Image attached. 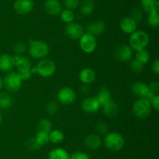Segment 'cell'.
<instances>
[{"label":"cell","instance_id":"5bb4252c","mask_svg":"<svg viewBox=\"0 0 159 159\" xmlns=\"http://www.w3.org/2000/svg\"><path fill=\"white\" fill-rule=\"evenodd\" d=\"M13 59L14 65L16 67L17 72H18V73L29 71V70H31L32 64H31L30 60L27 57L14 55Z\"/></svg>","mask_w":159,"mask_h":159},{"label":"cell","instance_id":"7402d4cb","mask_svg":"<svg viewBox=\"0 0 159 159\" xmlns=\"http://www.w3.org/2000/svg\"><path fill=\"white\" fill-rule=\"evenodd\" d=\"M141 5L143 10L148 13L158 12L159 11V2L158 0H141Z\"/></svg>","mask_w":159,"mask_h":159},{"label":"cell","instance_id":"7bdbcfd3","mask_svg":"<svg viewBox=\"0 0 159 159\" xmlns=\"http://www.w3.org/2000/svg\"><path fill=\"white\" fill-rule=\"evenodd\" d=\"M18 73V72H17ZM19 75L21 77L22 80H29L31 77H32V72H31V70H29V71H26V72H22V73H18Z\"/></svg>","mask_w":159,"mask_h":159},{"label":"cell","instance_id":"6da1fadb","mask_svg":"<svg viewBox=\"0 0 159 159\" xmlns=\"http://www.w3.org/2000/svg\"><path fill=\"white\" fill-rule=\"evenodd\" d=\"M150 38L147 32L142 30H136L134 32L130 34L129 37V46L133 51H140L145 49L148 45Z\"/></svg>","mask_w":159,"mask_h":159},{"label":"cell","instance_id":"f6af8a7d","mask_svg":"<svg viewBox=\"0 0 159 159\" xmlns=\"http://www.w3.org/2000/svg\"><path fill=\"white\" fill-rule=\"evenodd\" d=\"M89 90H90L89 84H82V87H81V90H82V93H84V94L89 93Z\"/></svg>","mask_w":159,"mask_h":159},{"label":"cell","instance_id":"ee69618b","mask_svg":"<svg viewBox=\"0 0 159 159\" xmlns=\"http://www.w3.org/2000/svg\"><path fill=\"white\" fill-rule=\"evenodd\" d=\"M152 70L155 75L159 74V60L158 59H155L153 63H152Z\"/></svg>","mask_w":159,"mask_h":159},{"label":"cell","instance_id":"277c9868","mask_svg":"<svg viewBox=\"0 0 159 159\" xmlns=\"http://www.w3.org/2000/svg\"><path fill=\"white\" fill-rule=\"evenodd\" d=\"M125 140L122 134L117 132H110L104 137V144L112 151H119L124 147Z\"/></svg>","mask_w":159,"mask_h":159},{"label":"cell","instance_id":"7a4b0ae2","mask_svg":"<svg viewBox=\"0 0 159 159\" xmlns=\"http://www.w3.org/2000/svg\"><path fill=\"white\" fill-rule=\"evenodd\" d=\"M56 65L53 60L48 58H44L39 61L35 66L31 67L32 73H37L41 77H50L55 73Z\"/></svg>","mask_w":159,"mask_h":159},{"label":"cell","instance_id":"f35d334b","mask_svg":"<svg viewBox=\"0 0 159 159\" xmlns=\"http://www.w3.org/2000/svg\"><path fill=\"white\" fill-rule=\"evenodd\" d=\"M79 3H80V0H64V4L66 9H71V10L76 9Z\"/></svg>","mask_w":159,"mask_h":159},{"label":"cell","instance_id":"8fae6325","mask_svg":"<svg viewBox=\"0 0 159 159\" xmlns=\"http://www.w3.org/2000/svg\"><path fill=\"white\" fill-rule=\"evenodd\" d=\"M131 90L134 94H135L139 98H147V99L151 100L155 95V94L149 90L148 84H146L145 83L140 82V81L135 82L132 84Z\"/></svg>","mask_w":159,"mask_h":159},{"label":"cell","instance_id":"7dc6e473","mask_svg":"<svg viewBox=\"0 0 159 159\" xmlns=\"http://www.w3.org/2000/svg\"><path fill=\"white\" fill-rule=\"evenodd\" d=\"M1 123H2V115L1 114H0V124H1Z\"/></svg>","mask_w":159,"mask_h":159},{"label":"cell","instance_id":"e0dca14e","mask_svg":"<svg viewBox=\"0 0 159 159\" xmlns=\"http://www.w3.org/2000/svg\"><path fill=\"white\" fill-rule=\"evenodd\" d=\"M138 24L131 17H124L120 22V28L124 33L130 34L137 30Z\"/></svg>","mask_w":159,"mask_h":159},{"label":"cell","instance_id":"9a60e30c","mask_svg":"<svg viewBox=\"0 0 159 159\" xmlns=\"http://www.w3.org/2000/svg\"><path fill=\"white\" fill-rule=\"evenodd\" d=\"M102 140L97 133H89L84 139V144L90 150H97L101 147Z\"/></svg>","mask_w":159,"mask_h":159},{"label":"cell","instance_id":"bcb514c9","mask_svg":"<svg viewBox=\"0 0 159 159\" xmlns=\"http://www.w3.org/2000/svg\"><path fill=\"white\" fill-rule=\"evenodd\" d=\"M2 87H3V80L0 77V90H2Z\"/></svg>","mask_w":159,"mask_h":159},{"label":"cell","instance_id":"5b68a950","mask_svg":"<svg viewBox=\"0 0 159 159\" xmlns=\"http://www.w3.org/2000/svg\"><path fill=\"white\" fill-rule=\"evenodd\" d=\"M152 107L151 104L150 100L147 98H138L133 104L132 111L136 117L138 118H148L152 113Z\"/></svg>","mask_w":159,"mask_h":159},{"label":"cell","instance_id":"8992f818","mask_svg":"<svg viewBox=\"0 0 159 159\" xmlns=\"http://www.w3.org/2000/svg\"><path fill=\"white\" fill-rule=\"evenodd\" d=\"M21 77L17 72H9L3 80V86L9 92H16L22 86Z\"/></svg>","mask_w":159,"mask_h":159},{"label":"cell","instance_id":"ab89813d","mask_svg":"<svg viewBox=\"0 0 159 159\" xmlns=\"http://www.w3.org/2000/svg\"><path fill=\"white\" fill-rule=\"evenodd\" d=\"M70 159H89L88 154L82 151H75L70 156Z\"/></svg>","mask_w":159,"mask_h":159},{"label":"cell","instance_id":"4dcf8cb0","mask_svg":"<svg viewBox=\"0 0 159 159\" xmlns=\"http://www.w3.org/2000/svg\"><path fill=\"white\" fill-rule=\"evenodd\" d=\"M34 138L40 147L44 146L49 142V133L42 132V131H38Z\"/></svg>","mask_w":159,"mask_h":159},{"label":"cell","instance_id":"d590c367","mask_svg":"<svg viewBox=\"0 0 159 159\" xmlns=\"http://www.w3.org/2000/svg\"><path fill=\"white\" fill-rule=\"evenodd\" d=\"M26 50V45L25 43L22 41H19L16 43L13 46V51L15 55H22L23 53H24Z\"/></svg>","mask_w":159,"mask_h":159},{"label":"cell","instance_id":"83f0119b","mask_svg":"<svg viewBox=\"0 0 159 159\" xmlns=\"http://www.w3.org/2000/svg\"><path fill=\"white\" fill-rule=\"evenodd\" d=\"M37 128H38V131H42V132L49 133L53 129L52 123L48 118H42L38 123Z\"/></svg>","mask_w":159,"mask_h":159},{"label":"cell","instance_id":"4fadbf2b","mask_svg":"<svg viewBox=\"0 0 159 159\" xmlns=\"http://www.w3.org/2000/svg\"><path fill=\"white\" fill-rule=\"evenodd\" d=\"M34 2L32 0H16L13 4L14 10L20 15L30 13L34 9Z\"/></svg>","mask_w":159,"mask_h":159},{"label":"cell","instance_id":"3957f363","mask_svg":"<svg viewBox=\"0 0 159 159\" xmlns=\"http://www.w3.org/2000/svg\"><path fill=\"white\" fill-rule=\"evenodd\" d=\"M29 53L31 57L36 59H44L50 52V47L41 40H31L29 42Z\"/></svg>","mask_w":159,"mask_h":159},{"label":"cell","instance_id":"d6a6232c","mask_svg":"<svg viewBox=\"0 0 159 159\" xmlns=\"http://www.w3.org/2000/svg\"><path fill=\"white\" fill-rule=\"evenodd\" d=\"M148 23L149 26L152 27H156L159 25V14L158 12H151L148 13Z\"/></svg>","mask_w":159,"mask_h":159},{"label":"cell","instance_id":"1f68e13d","mask_svg":"<svg viewBox=\"0 0 159 159\" xmlns=\"http://www.w3.org/2000/svg\"><path fill=\"white\" fill-rule=\"evenodd\" d=\"M130 17H131V18L136 22L137 24L141 23L143 20V17H144L141 9H140V8L138 7L134 8L131 10V15H130Z\"/></svg>","mask_w":159,"mask_h":159},{"label":"cell","instance_id":"ac0fdd59","mask_svg":"<svg viewBox=\"0 0 159 159\" xmlns=\"http://www.w3.org/2000/svg\"><path fill=\"white\" fill-rule=\"evenodd\" d=\"M44 10L51 16L59 15L61 12V4L58 0H46L44 2Z\"/></svg>","mask_w":159,"mask_h":159},{"label":"cell","instance_id":"2e32d148","mask_svg":"<svg viewBox=\"0 0 159 159\" xmlns=\"http://www.w3.org/2000/svg\"><path fill=\"white\" fill-rule=\"evenodd\" d=\"M106 23L102 20H96L89 23L86 26V33L92 35H100L106 31Z\"/></svg>","mask_w":159,"mask_h":159},{"label":"cell","instance_id":"d6986e66","mask_svg":"<svg viewBox=\"0 0 159 159\" xmlns=\"http://www.w3.org/2000/svg\"><path fill=\"white\" fill-rule=\"evenodd\" d=\"M13 56L9 54H2L0 55V70L5 73H9L13 69Z\"/></svg>","mask_w":159,"mask_h":159},{"label":"cell","instance_id":"ffe728a7","mask_svg":"<svg viewBox=\"0 0 159 159\" xmlns=\"http://www.w3.org/2000/svg\"><path fill=\"white\" fill-rule=\"evenodd\" d=\"M102 112L109 118H114L119 113V107L115 101H109L108 102L101 106Z\"/></svg>","mask_w":159,"mask_h":159},{"label":"cell","instance_id":"484cf974","mask_svg":"<svg viewBox=\"0 0 159 159\" xmlns=\"http://www.w3.org/2000/svg\"><path fill=\"white\" fill-rule=\"evenodd\" d=\"M65 139V135L63 132L60 129H52L49 132V142L57 144L61 143Z\"/></svg>","mask_w":159,"mask_h":159},{"label":"cell","instance_id":"8d00e7d4","mask_svg":"<svg viewBox=\"0 0 159 159\" xmlns=\"http://www.w3.org/2000/svg\"><path fill=\"white\" fill-rule=\"evenodd\" d=\"M26 146L27 147L28 150L31 151H36L37 150L40 149V146L38 144V143L37 142V140H35L34 137H32V138H30L29 140L26 141Z\"/></svg>","mask_w":159,"mask_h":159},{"label":"cell","instance_id":"44dd1931","mask_svg":"<svg viewBox=\"0 0 159 159\" xmlns=\"http://www.w3.org/2000/svg\"><path fill=\"white\" fill-rule=\"evenodd\" d=\"M96 73L91 68L83 69L79 73V80L82 84H90L96 80Z\"/></svg>","mask_w":159,"mask_h":159},{"label":"cell","instance_id":"ba28073f","mask_svg":"<svg viewBox=\"0 0 159 159\" xmlns=\"http://www.w3.org/2000/svg\"><path fill=\"white\" fill-rule=\"evenodd\" d=\"M57 98L61 104H65V105H69L75 101L76 93L74 89L68 87V86H65V87H61L58 90Z\"/></svg>","mask_w":159,"mask_h":159},{"label":"cell","instance_id":"52a82bcc","mask_svg":"<svg viewBox=\"0 0 159 159\" xmlns=\"http://www.w3.org/2000/svg\"><path fill=\"white\" fill-rule=\"evenodd\" d=\"M79 45L84 52L87 54L93 53L97 47V40L96 36L89 33H85L79 39Z\"/></svg>","mask_w":159,"mask_h":159},{"label":"cell","instance_id":"836d02e7","mask_svg":"<svg viewBox=\"0 0 159 159\" xmlns=\"http://www.w3.org/2000/svg\"><path fill=\"white\" fill-rule=\"evenodd\" d=\"M108 125L105 122H99L95 126V129L99 135H106L108 132Z\"/></svg>","mask_w":159,"mask_h":159},{"label":"cell","instance_id":"cb8c5ba5","mask_svg":"<svg viewBox=\"0 0 159 159\" xmlns=\"http://www.w3.org/2000/svg\"><path fill=\"white\" fill-rule=\"evenodd\" d=\"M48 159H70V155L64 148L57 147L50 151Z\"/></svg>","mask_w":159,"mask_h":159},{"label":"cell","instance_id":"30bf717a","mask_svg":"<svg viewBox=\"0 0 159 159\" xmlns=\"http://www.w3.org/2000/svg\"><path fill=\"white\" fill-rule=\"evenodd\" d=\"M65 33L68 37L72 40H79L85 34L84 28L80 23L76 22L67 23L65 27Z\"/></svg>","mask_w":159,"mask_h":159},{"label":"cell","instance_id":"603a6c76","mask_svg":"<svg viewBox=\"0 0 159 159\" xmlns=\"http://www.w3.org/2000/svg\"><path fill=\"white\" fill-rule=\"evenodd\" d=\"M98 101L99 102L100 105H103L104 104L108 102L109 101L111 100V92L109 90L108 87L102 86L100 89H99V92L96 96Z\"/></svg>","mask_w":159,"mask_h":159},{"label":"cell","instance_id":"60d3db41","mask_svg":"<svg viewBox=\"0 0 159 159\" xmlns=\"http://www.w3.org/2000/svg\"><path fill=\"white\" fill-rule=\"evenodd\" d=\"M149 90L155 94H157L159 90V83L158 81H152L150 84H148Z\"/></svg>","mask_w":159,"mask_h":159},{"label":"cell","instance_id":"f1b7e54d","mask_svg":"<svg viewBox=\"0 0 159 159\" xmlns=\"http://www.w3.org/2000/svg\"><path fill=\"white\" fill-rule=\"evenodd\" d=\"M60 17L61 20L67 24V23H71V22L74 21L75 14L73 11L71 10V9H65L64 10H61L60 13Z\"/></svg>","mask_w":159,"mask_h":159},{"label":"cell","instance_id":"f546056e","mask_svg":"<svg viewBox=\"0 0 159 159\" xmlns=\"http://www.w3.org/2000/svg\"><path fill=\"white\" fill-rule=\"evenodd\" d=\"M150 53L146 49H142L140 50V51H138L136 53V55H135V59H138V61H140L144 65L147 64L150 61Z\"/></svg>","mask_w":159,"mask_h":159},{"label":"cell","instance_id":"7c38bea8","mask_svg":"<svg viewBox=\"0 0 159 159\" xmlns=\"http://www.w3.org/2000/svg\"><path fill=\"white\" fill-rule=\"evenodd\" d=\"M82 108L86 113H96L100 109L101 105L96 97H87L82 101Z\"/></svg>","mask_w":159,"mask_h":159},{"label":"cell","instance_id":"d4e9b609","mask_svg":"<svg viewBox=\"0 0 159 159\" xmlns=\"http://www.w3.org/2000/svg\"><path fill=\"white\" fill-rule=\"evenodd\" d=\"M94 10V2L93 0H82L80 3V12L82 15H91Z\"/></svg>","mask_w":159,"mask_h":159},{"label":"cell","instance_id":"4316f807","mask_svg":"<svg viewBox=\"0 0 159 159\" xmlns=\"http://www.w3.org/2000/svg\"><path fill=\"white\" fill-rule=\"evenodd\" d=\"M12 97L7 92H0V108L8 109L12 106Z\"/></svg>","mask_w":159,"mask_h":159},{"label":"cell","instance_id":"74e56055","mask_svg":"<svg viewBox=\"0 0 159 159\" xmlns=\"http://www.w3.org/2000/svg\"><path fill=\"white\" fill-rule=\"evenodd\" d=\"M59 109V105L56 101H51L48 104L46 107L47 112L49 115H55Z\"/></svg>","mask_w":159,"mask_h":159},{"label":"cell","instance_id":"b9f144b4","mask_svg":"<svg viewBox=\"0 0 159 159\" xmlns=\"http://www.w3.org/2000/svg\"><path fill=\"white\" fill-rule=\"evenodd\" d=\"M151 104H152V107L153 108H155V110L158 111L159 109V95L157 94H155L152 99L150 100Z\"/></svg>","mask_w":159,"mask_h":159},{"label":"cell","instance_id":"e575fe53","mask_svg":"<svg viewBox=\"0 0 159 159\" xmlns=\"http://www.w3.org/2000/svg\"><path fill=\"white\" fill-rule=\"evenodd\" d=\"M144 65L138 59H133L130 60V68L135 73H141L144 70Z\"/></svg>","mask_w":159,"mask_h":159},{"label":"cell","instance_id":"9c48e42d","mask_svg":"<svg viewBox=\"0 0 159 159\" xmlns=\"http://www.w3.org/2000/svg\"><path fill=\"white\" fill-rule=\"evenodd\" d=\"M114 55L116 59L120 62H127L132 59L133 50L128 45L120 44L116 45L114 49Z\"/></svg>","mask_w":159,"mask_h":159}]
</instances>
